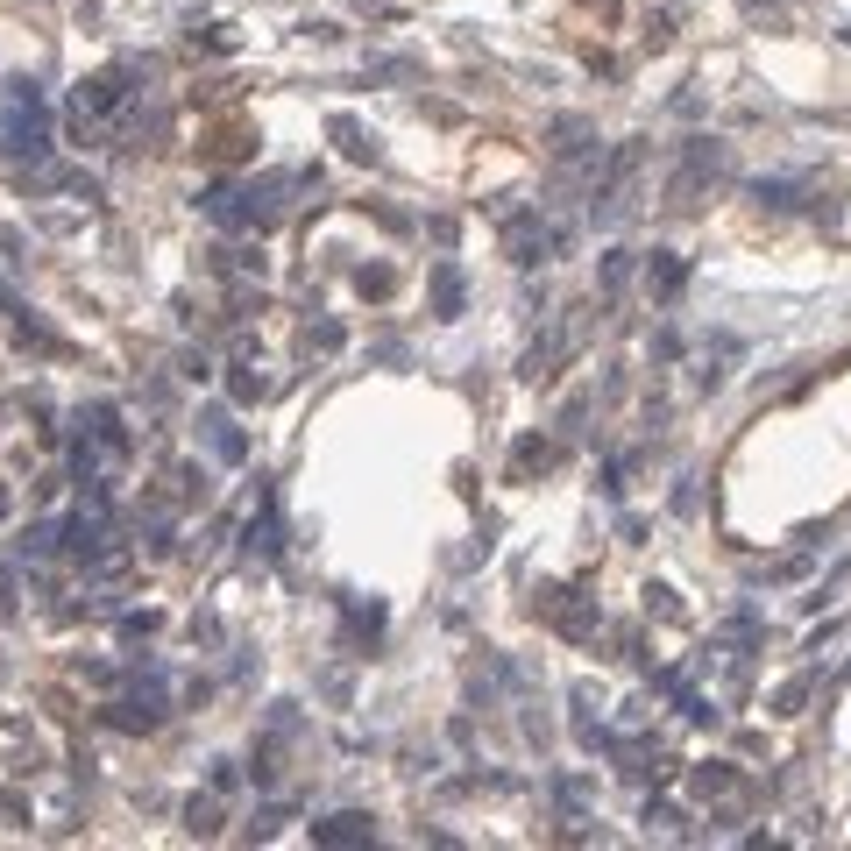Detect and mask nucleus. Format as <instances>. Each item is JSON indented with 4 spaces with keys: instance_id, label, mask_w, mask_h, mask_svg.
<instances>
[{
    "instance_id": "f257e3e1",
    "label": "nucleus",
    "mask_w": 851,
    "mask_h": 851,
    "mask_svg": "<svg viewBox=\"0 0 851 851\" xmlns=\"http://www.w3.org/2000/svg\"><path fill=\"white\" fill-rule=\"evenodd\" d=\"M0 149L15 164H43V149H50V107H43V86L29 71L8 79V93H0Z\"/></svg>"
},
{
    "instance_id": "f03ea898",
    "label": "nucleus",
    "mask_w": 851,
    "mask_h": 851,
    "mask_svg": "<svg viewBox=\"0 0 851 851\" xmlns=\"http://www.w3.org/2000/svg\"><path fill=\"white\" fill-rule=\"evenodd\" d=\"M717 178H731V142H717V135H688V142H681V171L667 178V206L688 213L695 199H703V185H717Z\"/></svg>"
},
{
    "instance_id": "7ed1b4c3",
    "label": "nucleus",
    "mask_w": 851,
    "mask_h": 851,
    "mask_svg": "<svg viewBox=\"0 0 851 851\" xmlns=\"http://www.w3.org/2000/svg\"><path fill=\"white\" fill-rule=\"evenodd\" d=\"M568 227L561 220H547L539 206H518V213H504V256L518 263V270H532V263H554V256H568Z\"/></svg>"
},
{
    "instance_id": "20e7f679",
    "label": "nucleus",
    "mask_w": 851,
    "mask_h": 851,
    "mask_svg": "<svg viewBox=\"0 0 851 851\" xmlns=\"http://www.w3.org/2000/svg\"><path fill=\"white\" fill-rule=\"evenodd\" d=\"M532 610L547 617V625L561 632V639H596V625H603V610H596V596L589 589H561V582H539V596H532Z\"/></svg>"
},
{
    "instance_id": "39448f33",
    "label": "nucleus",
    "mask_w": 851,
    "mask_h": 851,
    "mask_svg": "<svg viewBox=\"0 0 851 851\" xmlns=\"http://www.w3.org/2000/svg\"><path fill=\"white\" fill-rule=\"evenodd\" d=\"M242 547H249V554H263V561H277V554H284V511H277V490H263V511L249 518Z\"/></svg>"
},
{
    "instance_id": "423d86ee",
    "label": "nucleus",
    "mask_w": 851,
    "mask_h": 851,
    "mask_svg": "<svg viewBox=\"0 0 851 851\" xmlns=\"http://www.w3.org/2000/svg\"><path fill=\"white\" fill-rule=\"evenodd\" d=\"M469 313V277H461V263H433V320H461Z\"/></svg>"
},
{
    "instance_id": "0eeeda50",
    "label": "nucleus",
    "mask_w": 851,
    "mask_h": 851,
    "mask_svg": "<svg viewBox=\"0 0 851 851\" xmlns=\"http://www.w3.org/2000/svg\"><path fill=\"white\" fill-rule=\"evenodd\" d=\"M199 440L213 447V461H227V469H235V461H249V440H242V426L227 419V412H199Z\"/></svg>"
},
{
    "instance_id": "6e6552de",
    "label": "nucleus",
    "mask_w": 851,
    "mask_h": 851,
    "mask_svg": "<svg viewBox=\"0 0 851 851\" xmlns=\"http://www.w3.org/2000/svg\"><path fill=\"white\" fill-rule=\"evenodd\" d=\"M369 837H376V816H362V809H334L313 823V844H369Z\"/></svg>"
},
{
    "instance_id": "1a4fd4ad",
    "label": "nucleus",
    "mask_w": 851,
    "mask_h": 851,
    "mask_svg": "<svg viewBox=\"0 0 851 851\" xmlns=\"http://www.w3.org/2000/svg\"><path fill=\"white\" fill-rule=\"evenodd\" d=\"M681 284H688V263H681L674 249H653V256H646V291H653L660 305H674Z\"/></svg>"
},
{
    "instance_id": "9d476101",
    "label": "nucleus",
    "mask_w": 851,
    "mask_h": 851,
    "mask_svg": "<svg viewBox=\"0 0 851 851\" xmlns=\"http://www.w3.org/2000/svg\"><path fill=\"white\" fill-rule=\"evenodd\" d=\"M752 199L773 213H795V206H809V178H752Z\"/></svg>"
},
{
    "instance_id": "9b49d317",
    "label": "nucleus",
    "mask_w": 851,
    "mask_h": 851,
    "mask_svg": "<svg viewBox=\"0 0 851 851\" xmlns=\"http://www.w3.org/2000/svg\"><path fill=\"white\" fill-rule=\"evenodd\" d=\"M554 802H561L568 823H582L589 802H596V781H589V773H554Z\"/></svg>"
},
{
    "instance_id": "f8f14e48",
    "label": "nucleus",
    "mask_w": 851,
    "mask_h": 851,
    "mask_svg": "<svg viewBox=\"0 0 851 851\" xmlns=\"http://www.w3.org/2000/svg\"><path fill=\"white\" fill-rule=\"evenodd\" d=\"M731 788H738V766H724V759H710V766L688 773V795H695V802H717V795H731Z\"/></svg>"
},
{
    "instance_id": "ddd939ff",
    "label": "nucleus",
    "mask_w": 851,
    "mask_h": 851,
    "mask_svg": "<svg viewBox=\"0 0 851 851\" xmlns=\"http://www.w3.org/2000/svg\"><path fill=\"white\" fill-rule=\"evenodd\" d=\"M334 142H341V157H355V164H376V135H369L355 114H334Z\"/></svg>"
},
{
    "instance_id": "4468645a",
    "label": "nucleus",
    "mask_w": 851,
    "mask_h": 851,
    "mask_svg": "<svg viewBox=\"0 0 851 851\" xmlns=\"http://www.w3.org/2000/svg\"><path fill=\"white\" fill-rule=\"evenodd\" d=\"M341 610H348V632H355L362 646H376V639H383V603H362V596H341Z\"/></svg>"
},
{
    "instance_id": "2eb2a0df",
    "label": "nucleus",
    "mask_w": 851,
    "mask_h": 851,
    "mask_svg": "<svg viewBox=\"0 0 851 851\" xmlns=\"http://www.w3.org/2000/svg\"><path fill=\"white\" fill-rule=\"evenodd\" d=\"M554 461H561V447H554V440H539V433H525V440L511 447V469H518V476H532V469H554Z\"/></svg>"
},
{
    "instance_id": "dca6fc26",
    "label": "nucleus",
    "mask_w": 851,
    "mask_h": 851,
    "mask_svg": "<svg viewBox=\"0 0 851 851\" xmlns=\"http://www.w3.org/2000/svg\"><path fill=\"white\" fill-rule=\"evenodd\" d=\"M632 270H639V249H610L603 256V270H596V284H603V298H617L632 284Z\"/></svg>"
},
{
    "instance_id": "f3484780",
    "label": "nucleus",
    "mask_w": 851,
    "mask_h": 851,
    "mask_svg": "<svg viewBox=\"0 0 851 851\" xmlns=\"http://www.w3.org/2000/svg\"><path fill=\"white\" fill-rule=\"evenodd\" d=\"M341 341H348V334H341V320H313V327H305V341H298V348L327 362V355H341Z\"/></svg>"
},
{
    "instance_id": "a211bd4d",
    "label": "nucleus",
    "mask_w": 851,
    "mask_h": 851,
    "mask_svg": "<svg viewBox=\"0 0 851 851\" xmlns=\"http://www.w3.org/2000/svg\"><path fill=\"white\" fill-rule=\"evenodd\" d=\"M227 391H235V405H263V398H270V376H256L249 362H235V376H227Z\"/></svg>"
},
{
    "instance_id": "6ab92c4d",
    "label": "nucleus",
    "mask_w": 851,
    "mask_h": 851,
    "mask_svg": "<svg viewBox=\"0 0 851 851\" xmlns=\"http://www.w3.org/2000/svg\"><path fill=\"white\" fill-rule=\"evenodd\" d=\"M185 830H192V837H220V802H213V795H192V802H185Z\"/></svg>"
},
{
    "instance_id": "aec40b11",
    "label": "nucleus",
    "mask_w": 851,
    "mask_h": 851,
    "mask_svg": "<svg viewBox=\"0 0 851 851\" xmlns=\"http://www.w3.org/2000/svg\"><path fill=\"white\" fill-rule=\"evenodd\" d=\"M639 823H646V837H681V809L674 802H646Z\"/></svg>"
},
{
    "instance_id": "412c9836",
    "label": "nucleus",
    "mask_w": 851,
    "mask_h": 851,
    "mask_svg": "<svg viewBox=\"0 0 851 851\" xmlns=\"http://www.w3.org/2000/svg\"><path fill=\"white\" fill-rule=\"evenodd\" d=\"M164 632V610H121V639H157Z\"/></svg>"
},
{
    "instance_id": "4be33fe9",
    "label": "nucleus",
    "mask_w": 851,
    "mask_h": 851,
    "mask_svg": "<svg viewBox=\"0 0 851 851\" xmlns=\"http://www.w3.org/2000/svg\"><path fill=\"white\" fill-rule=\"evenodd\" d=\"M802 703H809V681H788L781 695H773V717H795Z\"/></svg>"
},
{
    "instance_id": "5701e85b",
    "label": "nucleus",
    "mask_w": 851,
    "mask_h": 851,
    "mask_svg": "<svg viewBox=\"0 0 851 851\" xmlns=\"http://www.w3.org/2000/svg\"><path fill=\"white\" fill-rule=\"evenodd\" d=\"M646 617H681V603H674V589H660V582H646Z\"/></svg>"
},
{
    "instance_id": "b1692460",
    "label": "nucleus",
    "mask_w": 851,
    "mask_h": 851,
    "mask_svg": "<svg viewBox=\"0 0 851 851\" xmlns=\"http://www.w3.org/2000/svg\"><path fill=\"white\" fill-rule=\"evenodd\" d=\"M242 788V766L235 759H213V795H235Z\"/></svg>"
},
{
    "instance_id": "393cba45",
    "label": "nucleus",
    "mask_w": 851,
    "mask_h": 851,
    "mask_svg": "<svg viewBox=\"0 0 851 851\" xmlns=\"http://www.w3.org/2000/svg\"><path fill=\"white\" fill-rule=\"evenodd\" d=\"M355 284H362V291H369V298H383V291H391V270H362V277H355Z\"/></svg>"
},
{
    "instance_id": "a878e982",
    "label": "nucleus",
    "mask_w": 851,
    "mask_h": 851,
    "mask_svg": "<svg viewBox=\"0 0 851 851\" xmlns=\"http://www.w3.org/2000/svg\"><path fill=\"white\" fill-rule=\"evenodd\" d=\"M185 376H192V383H206V376H213V362H206V348H192V355H185Z\"/></svg>"
},
{
    "instance_id": "bb28decb",
    "label": "nucleus",
    "mask_w": 851,
    "mask_h": 851,
    "mask_svg": "<svg viewBox=\"0 0 851 851\" xmlns=\"http://www.w3.org/2000/svg\"><path fill=\"white\" fill-rule=\"evenodd\" d=\"M8 511H15V504H8V483H0V518H8Z\"/></svg>"
}]
</instances>
